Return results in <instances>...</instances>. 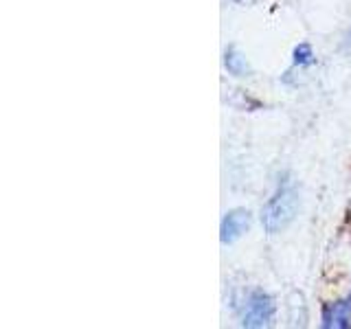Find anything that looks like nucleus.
Returning <instances> with one entry per match:
<instances>
[{
	"instance_id": "7ed1b4c3",
	"label": "nucleus",
	"mask_w": 351,
	"mask_h": 329,
	"mask_svg": "<svg viewBox=\"0 0 351 329\" xmlns=\"http://www.w3.org/2000/svg\"><path fill=\"white\" fill-rule=\"evenodd\" d=\"M250 228V213L246 208H233L222 219V228H219V239L222 244H233Z\"/></svg>"
},
{
	"instance_id": "f03ea898",
	"label": "nucleus",
	"mask_w": 351,
	"mask_h": 329,
	"mask_svg": "<svg viewBox=\"0 0 351 329\" xmlns=\"http://www.w3.org/2000/svg\"><path fill=\"white\" fill-rule=\"evenodd\" d=\"M274 301L272 296H268L266 292H252L246 301L244 307V314H241V325L244 327H263V325H270L272 318H274Z\"/></svg>"
},
{
	"instance_id": "423d86ee",
	"label": "nucleus",
	"mask_w": 351,
	"mask_h": 329,
	"mask_svg": "<svg viewBox=\"0 0 351 329\" xmlns=\"http://www.w3.org/2000/svg\"><path fill=\"white\" fill-rule=\"evenodd\" d=\"M312 62H314L312 47L310 44H299V47L294 49V64L305 66V64H312Z\"/></svg>"
},
{
	"instance_id": "f257e3e1",
	"label": "nucleus",
	"mask_w": 351,
	"mask_h": 329,
	"mask_svg": "<svg viewBox=\"0 0 351 329\" xmlns=\"http://www.w3.org/2000/svg\"><path fill=\"white\" fill-rule=\"evenodd\" d=\"M296 211H299V191H296L292 180L285 178L279 182L277 191L272 193L266 206L261 208L263 228H266L270 235L281 233V230H285L292 224Z\"/></svg>"
},
{
	"instance_id": "0eeeda50",
	"label": "nucleus",
	"mask_w": 351,
	"mask_h": 329,
	"mask_svg": "<svg viewBox=\"0 0 351 329\" xmlns=\"http://www.w3.org/2000/svg\"><path fill=\"white\" fill-rule=\"evenodd\" d=\"M349 40H351V31H349Z\"/></svg>"
},
{
	"instance_id": "39448f33",
	"label": "nucleus",
	"mask_w": 351,
	"mask_h": 329,
	"mask_svg": "<svg viewBox=\"0 0 351 329\" xmlns=\"http://www.w3.org/2000/svg\"><path fill=\"white\" fill-rule=\"evenodd\" d=\"M224 64H226V69L230 75H235V77H244L250 73L248 69V64H246V58L241 55L237 49H228L226 55H224Z\"/></svg>"
},
{
	"instance_id": "20e7f679",
	"label": "nucleus",
	"mask_w": 351,
	"mask_h": 329,
	"mask_svg": "<svg viewBox=\"0 0 351 329\" xmlns=\"http://www.w3.org/2000/svg\"><path fill=\"white\" fill-rule=\"evenodd\" d=\"M323 321L325 327H347L351 321V299L327 305L323 312Z\"/></svg>"
}]
</instances>
